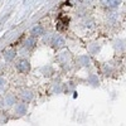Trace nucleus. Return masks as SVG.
<instances>
[{
	"mask_svg": "<svg viewBox=\"0 0 126 126\" xmlns=\"http://www.w3.org/2000/svg\"><path fill=\"white\" fill-rule=\"evenodd\" d=\"M16 68H18V71H19V72H22V73H28V71H29L30 66H29V63H28L27 61H20V62L18 63Z\"/></svg>",
	"mask_w": 126,
	"mask_h": 126,
	"instance_id": "nucleus-1",
	"label": "nucleus"
},
{
	"mask_svg": "<svg viewBox=\"0 0 126 126\" xmlns=\"http://www.w3.org/2000/svg\"><path fill=\"white\" fill-rule=\"evenodd\" d=\"M102 3L107 8H116L120 4V0H102Z\"/></svg>",
	"mask_w": 126,
	"mask_h": 126,
	"instance_id": "nucleus-2",
	"label": "nucleus"
},
{
	"mask_svg": "<svg viewBox=\"0 0 126 126\" xmlns=\"http://www.w3.org/2000/svg\"><path fill=\"white\" fill-rule=\"evenodd\" d=\"M53 42H54V46H56V47H61V46L63 44V39L59 38V37H54V38H53Z\"/></svg>",
	"mask_w": 126,
	"mask_h": 126,
	"instance_id": "nucleus-3",
	"label": "nucleus"
},
{
	"mask_svg": "<svg viewBox=\"0 0 126 126\" xmlns=\"http://www.w3.org/2000/svg\"><path fill=\"white\" fill-rule=\"evenodd\" d=\"M42 32H43V29H42V27H35L33 30H32V33H33V35H40Z\"/></svg>",
	"mask_w": 126,
	"mask_h": 126,
	"instance_id": "nucleus-4",
	"label": "nucleus"
},
{
	"mask_svg": "<svg viewBox=\"0 0 126 126\" xmlns=\"http://www.w3.org/2000/svg\"><path fill=\"white\" fill-rule=\"evenodd\" d=\"M14 54H15V53H14V52H9V54H8V53L5 54V58H6L8 61H10V59H13V57H14Z\"/></svg>",
	"mask_w": 126,
	"mask_h": 126,
	"instance_id": "nucleus-5",
	"label": "nucleus"
},
{
	"mask_svg": "<svg viewBox=\"0 0 126 126\" xmlns=\"http://www.w3.org/2000/svg\"><path fill=\"white\" fill-rule=\"evenodd\" d=\"M16 111H18V113H24V111H25L24 105H22V106H19V107L16 109Z\"/></svg>",
	"mask_w": 126,
	"mask_h": 126,
	"instance_id": "nucleus-6",
	"label": "nucleus"
},
{
	"mask_svg": "<svg viewBox=\"0 0 126 126\" xmlns=\"http://www.w3.org/2000/svg\"><path fill=\"white\" fill-rule=\"evenodd\" d=\"M3 82H4L3 79H0V88H1V87H3V85H4V83H3Z\"/></svg>",
	"mask_w": 126,
	"mask_h": 126,
	"instance_id": "nucleus-7",
	"label": "nucleus"
}]
</instances>
